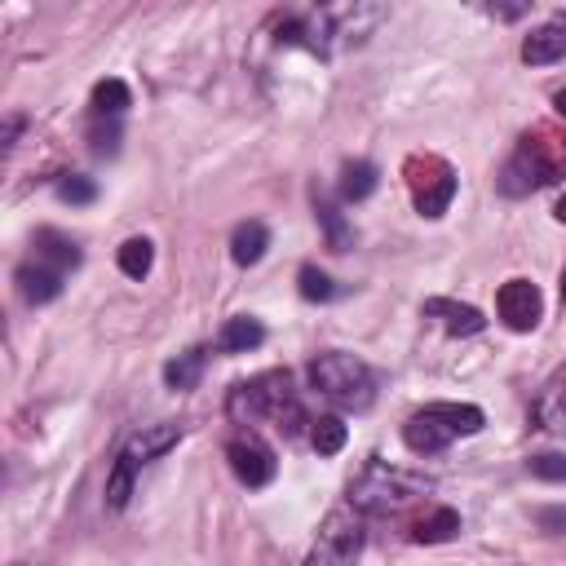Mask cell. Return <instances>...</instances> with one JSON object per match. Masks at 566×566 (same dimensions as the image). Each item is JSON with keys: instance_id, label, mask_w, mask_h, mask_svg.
<instances>
[{"instance_id": "obj_1", "label": "cell", "mask_w": 566, "mask_h": 566, "mask_svg": "<svg viewBox=\"0 0 566 566\" xmlns=\"http://www.w3.org/2000/svg\"><path fill=\"white\" fill-rule=\"evenodd\" d=\"M557 177H566V133L539 124V128L522 133L517 150L509 155V164L500 172V190L517 199V195H531Z\"/></svg>"}, {"instance_id": "obj_2", "label": "cell", "mask_w": 566, "mask_h": 566, "mask_svg": "<svg viewBox=\"0 0 566 566\" xmlns=\"http://www.w3.org/2000/svg\"><path fill=\"white\" fill-rule=\"evenodd\" d=\"M429 491H433V478L394 469L385 460H367L349 482V509H358V513H402L407 504H416Z\"/></svg>"}, {"instance_id": "obj_3", "label": "cell", "mask_w": 566, "mask_h": 566, "mask_svg": "<svg viewBox=\"0 0 566 566\" xmlns=\"http://www.w3.org/2000/svg\"><path fill=\"white\" fill-rule=\"evenodd\" d=\"M230 416L234 420H274L283 433H296L305 424L301 398L292 394V376L287 371H261L243 385H234L230 394Z\"/></svg>"}, {"instance_id": "obj_4", "label": "cell", "mask_w": 566, "mask_h": 566, "mask_svg": "<svg viewBox=\"0 0 566 566\" xmlns=\"http://www.w3.org/2000/svg\"><path fill=\"white\" fill-rule=\"evenodd\" d=\"M310 385L336 402V407H349V411H363L371 407L376 398V376L371 367L358 358V354H345V349H327L318 358H310Z\"/></svg>"}, {"instance_id": "obj_5", "label": "cell", "mask_w": 566, "mask_h": 566, "mask_svg": "<svg viewBox=\"0 0 566 566\" xmlns=\"http://www.w3.org/2000/svg\"><path fill=\"white\" fill-rule=\"evenodd\" d=\"M407 186H411V203L420 217H442L455 199V168L442 155H411L402 164Z\"/></svg>"}, {"instance_id": "obj_6", "label": "cell", "mask_w": 566, "mask_h": 566, "mask_svg": "<svg viewBox=\"0 0 566 566\" xmlns=\"http://www.w3.org/2000/svg\"><path fill=\"white\" fill-rule=\"evenodd\" d=\"M363 553V522L354 509H332L318 526V539L305 557V566H354Z\"/></svg>"}, {"instance_id": "obj_7", "label": "cell", "mask_w": 566, "mask_h": 566, "mask_svg": "<svg viewBox=\"0 0 566 566\" xmlns=\"http://www.w3.org/2000/svg\"><path fill=\"white\" fill-rule=\"evenodd\" d=\"M226 460H230V469H234V478L243 486H265V482H274V469H279L270 442L261 433H252V429H243V433H234L226 442Z\"/></svg>"}, {"instance_id": "obj_8", "label": "cell", "mask_w": 566, "mask_h": 566, "mask_svg": "<svg viewBox=\"0 0 566 566\" xmlns=\"http://www.w3.org/2000/svg\"><path fill=\"white\" fill-rule=\"evenodd\" d=\"M495 310H500L504 327L531 332V327L539 323V314H544V296H539V287H535L531 279H509V283L500 287V296H495Z\"/></svg>"}, {"instance_id": "obj_9", "label": "cell", "mask_w": 566, "mask_h": 566, "mask_svg": "<svg viewBox=\"0 0 566 566\" xmlns=\"http://www.w3.org/2000/svg\"><path fill=\"white\" fill-rule=\"evenodd\" d=\"M177 438H181V424H168V420H159V424H142V429L124 442V451H119V455H128V460L142 469V464L159 460L164 451H172V447H177Z\"/></svg>"}, {"instance_id": "obj_10", "label": "cell", "mask_w": 566, "mask_h": 566, "mask_svg": "<svg viewBox=\"0 0 566 566\" xmlns=\"http://www.w3.org/2000/svg\"><path fill=\"white\" fill-rule=\"evenodd\" d=\"M557 57H566V18H562V13L548 18L544 27H535V31L522 40V62H526V66H548V62H557Z\"/></svg>"}, {"instance_id": "obj_11", "label": "cell", "mask_w": 566, "mask_h": 566, "mask_svg": "<svg viewBox=\"0 0 566 566\" xmlns=\"http://www.w3.org/2000/svg\"><path fill=\"white\" fill-rule=\"evenodd\" d=\"M13 283H18V292H22L27 305H49L53 296H62V270H53V265H44V261L18 265Z\"/></svg>"}, {"instance_id": "obj_12", "label": "cell", "mask_w": 566, "mask_h": 566, "mask_svg": "<svg viewBox=\"0 0 566 566\" xmlns=\"http://www.w3.org/2000/svg\"><path fill=\"white\" fill-rule=\"evenodd\" d=\"M424 314L438 318L451 336H473V332L486 327L482 310H473V305H464V301H447V296H429V301H424Z\"/></svg>"}, {"instance_id": "obj_13", "label": "cell", "mask_w": 566, "mask_h": 566, "mask_svg": "<svg viewBox=\"0 0 566 566\" xmlns=\"http://www.w3.org/2000/svg\"><path fill=\"white\" fill-rule=\"evenodd\" d=\"M402 442H407L416 455H433V451H442V447L451 442V433H447V424L424 407V411H416V416L402 424Z\"/></svg>"}, {"instance_id": "obj_14", "label": "cell", "mask_w": 566, "mask_h": 566, "mask_svg": "<svg viewBox=\"0 0 566 566\" xmlns=\"http://www.w3.org/2000/svg\"><path fill=\"white\" fill-rule=\"evenodd\" d=\"M35 261H44V265H53V270H75L80 265V248L62 234V230H53V226H44V230H35Z\"/></svg>"}, {"instance_id": "obj_15", "label": "cell", "mask_w": 566, "mask_h": 566, "mask_svg": "<svg viewBox=\"0 0 566 566\" xmlns=\"http://www.w3.org/2000/svg\"><path fill=\"white\" fill-rule=\"evenodd\" d=\"M314 217H318V226H323L332 252H349V248H354V226L340 217V208H336L323 190H314Z\"/></svg>"}, {"instance_id": "obj_16", "label": "cell", "mask_w": 566, "mask_h": 566, "mask_svg": "<svg viewBox=\"0 0 566 566\" xmlns=\"http://www.w3.org/2000/svg\"><path fill=\"white\" fill-rule=\"evenodd\" d=\"M265 248H270L265 221H239V226H234V234H230V256H234V265H256V261L265 256Z\"/></svg>"}, {"instance_id": "obj_17", "label": "cell", "mask_w": 566, "mask_h": 566, "mask_svg": "<svg viewBox=\"0 0 566 566\" xmlns=\"http://www.w3.org/2000/svg\"><path fill=\"white\" fill-rule=\"evenodd\" d=\"M261 340H265V327H261V318H252V314L226 318V327H221V336H217V345H221L226 354H248V349H256Z\"/></svg>"}, {"instance_id": "obj_18", "label": "cell", "mask_w": 566, "mask_h": 566, "mask_svg": "<svg viewBox=\"0 0 566 566\" xmlns=\"http://www.w3.org/2000/svg\"><path fill=\"white\" fill-rule=\"evenodd\" d=\"M429 411L447 424L451 438H469V433H478L486 424L482 407H473V402H429Z\"/></svg>"}, {"instance_id": "obj_19", "label": "cell", "mask_w": 566, "mask_h": 566, "mask_svg": "<svg viewBox=\"0 0 566 566\" xmlns=\"http://www.w3.org/2000/svg\"><path fill=\"white\" fill-rule=\"evenodd\" d=\"M376 181H380V172H376V164H367V159H345L340 164V199L345 203H358V199H367L371 190H376Z\"/></svg>"}, {"instance_id": "obj_20", "label": "cell", "mask_w": 566, "mask_h": 566, "mask_svg": "<svg viewBox=\"0 0 566 566\" xmlns=\"http://www.w3.org/2000/svg\"><path fill=\"white\" fill-rule=\"evenodd\" d=\"M115 261H119V270H124L128 279H146V274H150V265H155V243H150L146 234L124 239V243H119V252H115Z\"/></svg>"}, {"instance_id": "obj_21", "label": "cell", "mask_w": 566, "mask_h": 566, "mask_svg": "<svg viewBox=\"0 0 566 566\" xmlns=\"http://www.w3.org/2000/svg\"><path fill=\"white\" fill-rule=\"evenodd\" d=\"M420 544H442V539H455L460 535V513L455 509H433L429 517H420L416 522V531H411Z\"/></svg>"}, {"instance_id": "obj_22", "label": "cell", "mask_w": 566, "mask_h": 566, "mask_svg": "<svg viewBox=\"0 0 566 566\" xmlns=\"http://www.w3.org/2000/svg\"><path fill=\"white\" fill-rule=\"evenodd\" d=\"M128 106H133V93H128L124 80L111 75V80H97V84H93V111H97V115H111V119H115V115H124Z\"/></svg>"}, {"instance_id": "obj_23", "label": "cell", "mask_w": 566, "mask_h": 566, "mask_svg": "<svg viewBox=\"0 0 566 566\" xmlns=\"http://www.w3.org/2000/svg\"><path fill=\"white\" fill-rule=\"evenodd\" d=\"M203 349H186V354H177L168 367H164V385L168 389H195L199 385V371H203Z\"/></svg>"}, {"instance_id": "obj_24", "label": "cell", "mask_w": 566, "mask_h": 566, "mask_svg": "<svg viewBox=\"0 0 566 566\" xmlns=\"http://www.w3.org/2000/svg\"><path fill=\"white\" fill-rule=\"evenodd\" d=\"M133 478H137V464L128 455H115V469L106 478V509H124L128 495H133Z\"/></svg>"}, {"instance_id": "obj_25", "label": "cell", "mask_w": 566, "mask_h": 566, "mask_svg": "<svg viewBox=\"0 0 566 566\" xmlns=\"http://www.w3.org/2000/svg\"><path fill=\"white\" fill-rule=\"evenodd\" d=\"M314 429H310V442H314V451L318 455H336L340 447H345V420L340 416H318V420H310Z\"/></svg>"}, {"instance_id": "obj_26", "label": "cell", "mask_w": 566, "mask_h": 566, "mask_svg": "<svg viewBox=\"0 0 566 566\" xmlns=\"http://www.w3.org/2000/svg\"><path fill=\"white\" fill-rule=\"evenodd\" d=\"M296 287H301V296L305 301H332L340 287L318 270V265H301V274H296Z\"/></svg>"}, {"instance_id": "obj_27", "label": "cell", "mask_w": 566, "mask_h": 566, "mask_svg": "<svg viewBox=\"0 0 566 566\" xmlns=\"http://www.w3.org/2000/svg\"><path fill=\"white\" fill-rule=\"evenodd\" d=\"M57 199L62 203H93L97 199V186H93V177H80V172H66V177H57Z\"/></svg>"}, {"instance_id": "obj_28", "label": "cell", "mask_w": 566, "mask_h": 566, "mask_svg": "<svg viewBox=\"0 0 566 566\" xmlns=\"http://www.w3.org/2000/svg\"><path fill=\"white\" fill-rule=\"evenodd\" d=\"M526 469L539 482H566V451H539V455L526 460Z\"/></svg>"}, {"instance_id": "obj_29", "label": "cell", "mask_w": 566, "mask_h": 566, "mask_svg": "<svg viewBox=\"0 0 566 566\" xmlns=\"http://www.w3.org/2000/svg\"><path fill=\"white\" fill-rule=\"evenodd\" d=\"M531 4H486V13L491 18H504V22H513V18H522Z\"/></svg>"}, {"instance_id": "obj_30", "label": "cell", "mask_w": 566, "mask_h": 566, "mask_svg": "<svg viewBox=\"0 0 566 566\" xmlns=\"http://www.w3.org/2000/svg\"><path fill=\"white\" fill-rule=\"evenodd\" d=\"M18 128H22V119H18V115H9V119H4V150L13 146V137H18Z\"/></svg>"}, {"instance_id": "obj_31", "label": "cell", "mask_w": 566, "mask_h": 566, "mask_svg": "<svg viewBox=\"0 0 566 566\" xmlns=\"http://www.w3.org/2000/svg\"><path fill=\"white\" fill-rule=\"evenodd\" d=\"M553 217H557V221H562V226H566V190H562V199H557V203H553Z\"/></svg>"}, {"instance_id": "obj_32", "label": "cell", "mask_w": 566, "mask_h": 566, "mask_svg": "<svg viewBox=\"0 0 566 566\" xmlns=\"http://www.w3.org/2000/svg\"><path fill=\"white\" fill-rule=\"evenodd\" d=\"M544 526H566V513H544Z\"/></svg>"}, {"instance_id": "obj_33", "label": "cell", "mask_w": 566, "mask_h": 566, "mask_svg": "<svg viewBox=\"0 0 566 566\" xmlns=\"http://www.w3.org/2000/svg\"><path fill=\"white\" fill-rule=\"evenodd\" d=\"M553 106H557V115H566V88H557V97H553Z\"/></svg>"}, {"instance_id": "obj_34", "label": "cell", "mask_w": 566, "mask_h": 566, "mask_svg": "<svg viewBox=\"0 0 566 566\" xmlns=\"http://www.w3.org/2000/svg\"><path fill=\"white\" fill-rule=\"evenodd\" d=\"M562 305H566V265H562Z\"/></svg>"}]
</instances>
